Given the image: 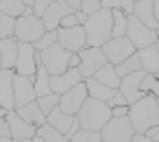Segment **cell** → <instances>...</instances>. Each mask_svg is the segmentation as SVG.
Returning a JSON list of instances; mask_svg holds the SVG:
<instances>
[{"label": "cell", "mask_w": 159, "mask_h": 142, "mask_svg": "<svg viewBox=\"0 0 159 142\" xmlns=\"http://www.w3.org/2000/svg\"><path fill=\"white\" fill-rule=\"evenodd\" d=\"M129 120L135 133H146L150 127L159 125V103L155 96L146 94L133 105H129Z\"/></svg>", "instance_id": "cell-1"}, {"label": "cell", "mask_w": 159, "mask_h": 142, "mask_svg": "<svg viewBox=\"0 0 159 142\" xmlns=\"http://www.w3.org/2000/svg\"><path fill=\"white\" fill-rule=\"evenodd\" d=\"M83 29H85V42H87V46L102 48V44L111 40V31H113L111 11L109 9H100V11L92 13L87 18V22L83 24Z\"/></svg>", "instance_id": "cell-2"}, {"label": "cell", "mask_w": 159, "mask_h": 142, "mask_svg": "<svg viewBox=\"0 0 159 142\" xmlns=\"http://www.w3.org/2000/svg\"><path fill=\"white\" fill-rule=\"evenodd\" d=\"M109 118H111V107L107 103L96 101V98H89V96H87V101L83 103V107L76 114V120H79L81 129L96 131V133L102 131V127L109 122Z\"/></svg>", "instance_id": "cell-3"}, {"label": "cell", "mask_w": 159, "mask_h": 142, "mask_svg": "<svg viewBox=\"0 0 159 142\" xmlns=\"http://www.w3.org/2000/svg\"><path fill=\"white\" fill-rule=\"evenodd\" d=\"M46 29L39 16L31 13V16H20L16 20V29H13V40L24 42V44H35L39 37H44Z\"/></svg>", "instance_id": "cell-4"}, {"label": "cell", "mask_w": 159, "mask_h": 142, "mask_svg": "<svg viewBox=\"0 0 159 142\" xmlns=\"http://www.w3.org/2000/svg\"><path fill=\"white\" fill-rule=\"evenodd\" d=\"M70 57H72V53H68V50L61 48L59 44H52L50 48H46V50L39 53V61H42V66L48 70L50 77L66 72V70L70 68Z\"/></svg>", "instance_id": "cell-5"}, {"label": "cell", "mask_w": 159, "mask_h": 142, "mask_svg": "<svg viewBox=\"0 0 159 142\" xmlns=\"http://www.w3.org/2000/svg\"><path fill=\"white\" fill-rule=\"evenodd\" d=\"M129 42L133 44L135 50H142V48H148V46H155L157 44V33L152 29H148L146 24H142L135 16H129V22H126V33Z\"/></svg>", "instance_id": "cell-6"}, {"label": "cell", "mask_w": 159, "mask_h": 142, "mask_svg": "<svg viewBox=\"0 0 159 142\" xmlns=\"http://www.w3.org/2000/svg\"><path fill=\"white\" fill-rule=\"evenodd\" d=\"M133 133H135L133 125L129 116H124V118H109V122L100 131V138L102 142H131Z\"/></svg>", "instance_id": "cell-7"}, {"label": "cell", "mask_w": 159, "mask_h": 142, "mask_svg": "<svg viewBox=\"0 0 159 142\" xmlns=\"http://www.w3.org/2000/svg\"><path fill=\"white\" fill-rule=\"evenodd\" d=\"M100 50H102L105 59H107L109 64H113V66H120L124 59H129V57L135 53V48H133V44L129 42L126 35H122V37H111L109 42L102 44Z\"/></svg>", "instance_id": "cell-8"}, {"label": "cell", "mask_w": 159, "mask_h": 142, "mask_svg": "<svg viewBox=\"0 0 159 142\" xmlns=\"http://www.w3.org/2000/svg\"><path fill=\"white\" fill-rule=\"evenodd\" d=\"M37 64H39V53L35 50V46H33V44L18 42L16 74H22V77H33V74L37 72Z\"/></svg>", "instance_id": "cell-9"}, {"label": "cell", "mask_w": 159, "mask_h": 142, "mask_svg": "<svg viewBox=\"0 0 159 142\" xmlns=\"http://www.w3.org/2000/svg\"><path fill=\"white\" fill-rule=\"evenodd\" d=\"M79 57H81L79 72H81V77H83V81H85V79H92V77L107 64L102 50H100V48H94V46H85V48L79 53Z\"/></svg>", "instance_id": "cell-10"}, {"label": "cell", "mask_w": 159, "mask_h": 142, "mask_svg": "<svg viewBox=\"0 0 159 142\" xmlns=\"http://www.w3.org/2000/svg\"><path fill=\"white\" fill-rule=\"evenodd\" d=\"M57 44L66 48L68 53H81L87 42H85V29L83 26H72V29H57Z\"/></svg>", "instance_id": "cell-11"}, {"label": "cell", "mask_w": 159, "mask_h": 142, "mask_svg": "<svg viewBox=\"0 0 159 142\" xmlns=\"http://www.w3.org/2000/svg\"><path fill=\"white\" fill-rule=\"evenodd\" d=\"M85 101H87V88H85V83H79V85H74L72 90H68V92L61 94V98H59V109L66 111L68 116H76Z\"/></svg>", "instance_id": "cell-12"}, {"label": "cell", "mask_w": 159, "mask_h": 142, "mask_svg": "<svg viewBox=\"0 0 159 142\" xmlns=\"http://www.w3.org/2000/svg\"><path fill=\"white\" fill-rule=\"evenodd\" d=\"M70 13H74V9L66 2V0H57V2H52V5L42 13L44 29H46V31H57L59 24H61V20H63L66 16H70Z\"/></svg>", "instance_id": "cell-13"}, {"label": "cell", "mask_w": 159, "mask_h": 142, "mask_svg": "<svg viewBox=\"0 0 159 142\" xmlns=\"http://www.w3.org/2000/svg\"><path fill=\"white\" fill-rule=\"evenodd\" d=\"M13 101H16V107H24V105L37 101L31 77H22V74L13 77Z\"/></svg>", "instance_id": "cell-14"}, {"label": "cell", "mask_w": 159, "mask_h": 142, "mask_svg": "<svg viewBox=\"0 0 159 142\" xmlns=\"http://www.w3.org/2000/svg\"><path fill=\"white\" fill-rule=\"evenodd\" d=\"M79 83H83V77H81L79 68H68L66 72L50 77V90H52L55 94H59V96H61L63 92L72 90V88L79 85Z\"/></svg>", "instance_id": "cell-15"}, {"label": "cell", "mask_w": 159, "mask_h": 142, "mask_svg": "<svg viewBox=\"0 0 159 142\" xmlns=\"http://www.w3.org/2000/svg\"><path fill=\"white\" fill-rule=\"evenodd\" d=\"M144 70H137V72H131V74H126V77H122L120 79V92L124 94V98H126V103L129 105H133L135 101H139L144 94L139 92V83H142V79H144Z\"/></svg>", "instance_id": "cell-16"}, {"label": "cell", "mask_w": 159, "mask_h": 142, "mask_svg": "<svg viewBox=\"0 0 159 142\" xmlns=\"http://www.w3.org/2000/svg\"><path fill=\"white\" fill-rule=\"evenodd\" d=\"M7 122H9V131H11V140H33L35 138V133H37V129L33 127V125H29L26 120H22L18 114H16V109H11V111H7Z\"/></svg>", "instance_id": "cell-17"}, {"label": "cell", "mask_w": 159, "mask_h": 142, "mask_svg": "<svg viewBox=\"0 0 159 142\" xmlns=\"http://www.w3.org/2000/svg\"><path fill=\"white\" fill-rule=\"evenodd\" d=\"M13 77L16 70H2L0 68V107L11 111L16 109V101H13Z\"/></svg>", "instance_id": "cell-18"}, {"label": "cell", "mask_w": 159, "mask_h": 142, "mask_svg": "<svg viewBox=\"0 0 159 142\" xmlns=\"http://www.w3.org/2000/svg\"><path fill=\"white\" fill-rule=\"evenodd\" d=\"M16 59H18V40L13 37L0 40V68L16 70Z\"/></svg>", "instance_id": "cell-19"}, {"label": "cell", "mask_w": 159, "mask_h": 142, "mask_svg": "<svg viewBox=\"0 0 159 142\" xmlns=\"http://www.w3.org/2000/svg\"><path fill=\"white\" fill-rule=\"evenodd\" d=\"M16 114H18L22 120H26L29 125H33L35 129L42 127V125H46V116L42 114L37 101H33V103H29V105H24V107H16Z\"/></svg>", "instance_id": "cell-20"}, {"label": "cell", "mask_w": 159, "mask_h": 142, "mask_svg": "<svg viewBox=\"0 0 159 142\" xmlns=\"http://www.w3.org/2000/svg\"><path fill=\"white\" fill-rule=\"evenodd\" d=\"M152 2L155 0H139V2H135L133 5V16L142 22V24H146L148 29H152V31H157V22H155V16H152Z\"/></svg>", "instance_id": "cell-21"}, {"label": "cell", "mask_w": 159, "mask_h": 142, "mask_svg": "<svg viewBox=\"0 0 159 142\" xmlns=\"http://www.w3.org/2000/svg\"><path fill=\"white\" fill-rule=\"evenodd\" d=\"M83 83H85V88H87V96H89V98H96V101H102V103H109L111 96L118 92V90L107 88L105 83L96 81V79H85Z\"/></svg>", "instance_id": "cell-22"}, {"label": "cell", "mask_w": 159, "mask_h": 142, "mask_svg": "<svg viewBox=\"0 0 159 142\" xmlns=\"http://www.w3.org/2000/svg\"><path fill=\"white\" fill-rule=\"evenodd\" d=\"M74 120H76V116H68V114H66V111H61L59 107H55V109L46 116V122H48L50 127H55L57 131H61L63 135H68L70 127L74 125Z\"/></svg>", "instance_id": "cell-23"}, {"label": "cell", "mask_w": 159, "mask_h": 142, "mask_svg": "<svg viewBox=\"0 0 159 142\" xmlns=\"http://www.w3.org/2000/svg\"><path fill=\"white\" fill-rule=\"evenodd\" d=\"M137 57H139V64H142L144 72H148V74L159 72V50H157V46H148V48L137 50Z\"/></svg>", "instance_id": "cell-24"}, {"label": "cell", "mask_w": 159, "mask_h": 142, "mask_svg": "<svg viewBox=\"0 0 159 142\" xmlns=\"http://www.w3.org/2000/svg\"><path fill=\"white\" fill-rule=\"evenodd\" d=\"M0 13H5V16L18 20L20 16H31L33 7H26L22 0H0Z\"/></svg>", "instance_id": "cell-25"}, {"label": "cell", "mask_w": 159, "mask_h": 142, "mask_svg": "<svg viewBox=\"0 0 159 142\" xmlns=\"http://www.w3.org/2000/svg\"><path fill=\"white\" fill-rule=\"evenodd\" d=\"M31 81H33V88H35V96H37V98L52 92V90H50V74H48V70L42 66V61L37 64V72L31 77Z\"/></svg>", "instance_id": "cell-26"}, {"label": "cell", "mask_w": 159, "mask_h": 142, "mask_svg": "<svg viewBox=\"0 0 159 142\" xmlns=\"http://www.w3.org/2000/svg\"><path fill=\"white\" fill-rule=\"evenodd\" d=\"M92 79H96V81H100V83H105L107 88H113V90L120 88V77H118V72H116V66L109 64V61H107Z\"/></svg>", "instance_id": "cell-27"}, {"label": "cell", "mask_w": 159, "mask_h": 142, "mask_svg": "<svg viewBox=\"0 0 159 142\" xmlns=\"http://www.w3.org/2000/svg\"><path fill=\"white\" fill-rule=\"evenodd\" d=\"M35 135H39L44 142H70L61 131H57L55 127H50L48 122L46 125H42V127H37V133Z\"/></svg>", "instance_id": "cell-28"}, {"label": "cell", "mask_w": 159, "mask_h": 142, "mask_svg": "<svg viewBox=\"0 0 159 142\" xmlns=\"http://www.w3.org/2000/svg\"><path fill=\"white\" fill-rule=\"evenodd\" d=\"M137 70H142V64H139L137 50H135L129 59H124L120 66H116V72H118V77H120V79H122V77H126V74H131V72H137Z\"/></svg>", "instance_id": "cell-29"}, {"label": "cell", "mask_w": 159, "mask_h": 142, "mask_svg": "<svg viewBox=\"0 0 159 142\" xmlns=\"http://www.w3.org/2000/svg\"><path fill=\"white\" fill-rule=\"evenodd\" d=\"M111 18H113V31H111V37H122V35L126 33L129 16L122 13L120 9H113V11H111Z\"/></svg>", "instance_id": "cell-30"}, {"label": "cell", "mask_w": 159, "mask_h": 142, "mask_svg": "<svg viewBox=\"0 0 159 142\" xmlns=\"http://www.w3.org/2000/svg\"><path fill=\"white\" fill-rule=\"evenodd\" d=\"M100 7L102 9H109V11L120 9L122 13L133 16V0H100Z\"/></svg>", "instance_id": "cell-31"}, {"label": "cell", "mask_w": 159, "mask_h": 142, "mask_svg": "<svg viewBox=\"0 0 159 142\" xmlns=\"http://www.w3.org/2000/svg\"><path fill=\"white\" fill-rule=\"evenodd\" d=\"M139 92L146 96V94H150V96H155V98H159V81L152 77V74H144V79H142V83H139Z\"/></svg>", "instance_id": "cell-32"}, {"label": "cell", "mask_w": 159, "mask_h": 142, "mask_svg": "<svg viewBox=\"0 0 159 142\" xmlns=\"http://www.w3.org/2000/svg\"><path fill=\"white\" fill-rule=\"evenodd\" d=\"M59 94H55V92H50V94H46V96H39L37 98V105H39V109H42V114L44 116H48L55 107H59Z\"/></svg>", "instance_id": "cell-33"}, {"label": "cell", "mask_w": 159, "mask_h": 142, "mask_svg": "<svg viewBox=\"0 0 159 142\" xmlns=\"http://www.w3.org/2000/svg\"><path fill=\"white\" fill-rule=\"evenodd\" d=\"M13 29H16V20L0 13V40L5 37H13Z\"/></svg>", "instance_id": "cell-34"}, {"label": "cell", "mask_w": 159, "mask_h": 142, "mask_svg": "<svg viewBox=\"0 0 159 142\" xmlns=\"http://www.w3.org/2000/svg\"><path fill=\"white\" fill-rule=\"evenodd\" d=\"M52 44H57V31H46V33H44V37H39L33 46H35V50H37V53H42V50L50 48Z\"/></svg>", "instance_id": "cell-35"}, {"label": "cell", "mask_w": 159, "mask_h": 142, "mask_svg": "<svg viewBox=\"0 0 159 142\" xmlns=\"http://www.w3.org/2000/svg\"><path fill=\"white\" fill-rule=\"evenodd\" d=\"M70 142H102V138H100V133H96V131L79 129V131L70 138Z\"/></svg>", "instance_id": "cell-36"}, {"label": "cell", "mask_w": 159, "mask_h": 142, "mask_svg": "<svg viewBox=\"0 0 159 142\" xmlns=\"http://www.w3.org/2000/svg\"><path fill=\"white\" fill-rule=\"evenodd\" d=\"M100 9H102V7H100V0H81V7H79V11L85 13L87 18H89L92 13L100 11Z\"/></svg>", "instance_id": "cell-37"}, {"label": "cell", "mask_w": 159, "mask_h": 142, "mask_svg": "<svg viewBox=\"0 0 159 142\" xmlns=\"http://www.w3.org/2000/svg\"><path fill=\"white\" fill-rule=\"evenodd\" d=\"M52 2H57V0H35V5H33V13L42 18V13H44Z\"/></svg>", "instance_id": "cell-38"}, {"label": "cell", "mask_w": 159, "mask_h": 142, "mask_svg": "<svg viewBox=\"0 0 159 142\" xmlns=\"http://www.w3.org/2000/svg\"><path fill=\"white\" fill-rule=\"evenodd\" d=\"M107 105H109V107H124V105H129V103H126V98H124V94H122V92L118 90V92H116V94L111 96V101H109Z\"/></svg>", "instance_id": "cell-39"}, {"label": "cell", "mask_w": 159, "mask_h": 142, "mask_svg": "<svg viewBox=\"0 0 159 142\" xmlns=\"http://www.w3.org/2000/svg\"><path fill=\"white\" fill-rule=\"evenodd\" d=\"M72 26H81V24L76 22V16H74V13L66 16V18L61 20V24H59V29H72Z\"/></svg>", "instance_id": "cell-40"}, {"label": "cell", "mask_w": 159, "mask_h": 142, "mask_svg": "<svg viewBox=\"0 0 159 142\" xmlns=\"http://www.w3.org/2000/svg\"><path fill=\"white\" fill-rule=\"evenodd\" d=\"M129 116V105L124 107H111V118H124Z\"/></svg>", "instance_id": "cell-41"}, {"label": "cell", "mask_w": 159, "mask_h": 142, "mask_svg": "<svg viewBox=\"0 0 159 142\" xmlns=\"http://www.w3.org/2000/svg\"><path fill=\"white\" fill-rule=\"evenodd\" d=\"M0 138H11V131H9V122H7V118H0Z\"/></svg>", "instance_id": "cell-42"}, {"label": "cell", "mask_w": 159, "mask_h": 142, "mask_svg": "<svg viewBox=\"0 0 159 142\" xmlns=\"http://www.w3.org/2000/svg\"><path fill=\"white\" fill-rule=\"evenodd\" d=\"M146 135H148V140H150V142H157V140H159V125L150 127V129L146 131Z\"/></svg>", "instance_id": "cell-43"}, {"label": "cell", "mask_w": 159, "mask_h": 142, "mask_svg": "<svg viewBox=\"0 0 159 142\" xmlns=\"http://www.w3.org/2000/svg\"><path fill=\"white\" fill-rule=\"evenodd\" d=\"M131 142H150V140H148V135H146V133H133Z\"/></svg>", "instance_id": "cell-44"}, {"label": "cell", "mask_w": 159, "mask_h": 142, "mask_svg": "<svg viewBox=\"0 0 159 142\" xmlns=\"http://www.w3.org/2000/svg\"><path fill=\"white\" fill-rule=\"evenodd\" d=\"M79 64H81L79 53H72V57H70V68H79Z\"/></svg>", "instance_id": "cell-45"}, {"label": "cell", "mask_w": 159, "mask_h": 142, "mask_svg": "<svg viewBox=\"0 0 159 142\" xmlns=\"http://www.w3.org/2000/svg\"><path fill=\"white\" fill-rule=\"evenodd\" d=\"M66 2L74 9V13H76V11H79V7H81V0H66Z\"/></svg>", "instance_id": "cell-46"}, {"label": "cell", "mask_w": 159, "mask_h": 142, "mask_svg": "<svg viewBox=\"0 0 159 142\" xmlns=\"http://www.w3.org/2000/svg\"><path fill=\"white\" fill-rule=\"evenodd\" d=\"M22 2H24L26 7H33V5H35V0H22Z\"/></svg>", "instance_id": "cell-47"}, {"label": "cell", "mask_w": 159, "mask_h": 142, "mask_svg": "<svg viewBox=\"0 0 159 142\" xmlns=\"http://www.w3.org/2000/svg\"><path fill=\"white\" fill-rule=\"evenodd\" d=\"M29 142H44V140H42L39 135H35V138H33V140H29Z\"/></svg>", "instance_id": "cell-48"}, {"label": "cell", "mask_w": 159, "mask_h": 142, "mask_svg": "<svg viewBox=\"0 0 159 142\" xmlns=\"http://www.w3.org/2000/svg\"><path fill=\"white\" fill-rule=\"evenodd\" d=\"M7 116V109H2V107H0V118H5Z\"/></svg>", "instance_id": "cell-49"}, {"label": "cell", "mask_w": 159, "mask_h": 142, "mask_svg": "<svg viewBox=\"0 0 159 142\" xmlns=\"http://www.w3.org/2000/svg\"><path fill=\"white\" fill-rule=\"evenodd\" d=\"M0 142H13L11 138H0Z\"/></svg>", "instance_id": "cell-50"}, {"label": "cell", "mask_w": 159, "mask_h": 142, "mask_svg": "<svg viewBox=\"0 0 159 142\" xmlns=\"http://www.w3.org/2000/svg\"><path fill=\"white\" fill-rule=\"evenodd\" d=\"M155 33H157V40H159V26H157V31H155Z\"/></svg>", "instance_id": "cell-51"}, {"label": "cell", "mask_w": 159, "mask_h": 142, "mask_svg": "<svg viewBox=\"0 0 159 142\" xmlns=\"http://www.w3.org/2000/svg\"><path fill=\"white\" fill-rule=\"evenodd\" d=\"M152 77H155V79H157V81H159V72H157V74H152Z\"/></svg>", "instance_id": "cell-52"}, {"label": "cell", "mask_w": 159, "mask_h": 142, "mask_svg": "<svg viewBox=\"0 0 159 142\" xmlns=\"http://www.w3.org/2000/svg\"><path fill=\"white\" fill-rule=\"evenodd\" d=\"M13 142H29V140H13Z\"/></svg>", "instance_id": "cell-53"}, {"label": "cell", "mask_w": 159, "mask_h": 142, "mask_svg": "<svg viewBox=\"0 0 159 142\" xmlns=\"http://www.w3.org/2000/svg\"><path fill=\"white\" fill-rule=\"evenodd\" d=\"M155 46H157V50H159V40H157V44H155Z\"/></svg>", "instance_id": "cell-54"}, {"label": "cell", "mask_w": 159, "mask_h": 142, "mask_svg": "<svg viewBox=\"0 0 159 142\" xmlns=\"http://www.w3.org/2000/svg\"><path fill=\"white\" fill-rule=\"evenodd\" d=\"M135 2H139V0H133V5H135Z\"/></svg>", "instance_id": "cell-55"}, {"label": "cell", "mask_w": 159, "mask_h": 142, "mask_svg": "<svg viewBox=\"0 0 159 142\" xmlns=\"http://www.w3.org/2000/svg\"><path fill=\"white\" fill-rule=\"evenodd\" d=\"M157 103H159V98H157Z\"/></svg>", "instance_id": "cell-56"}, {"label": "cell", "mask_w": 159, "mask_h": 142, "mask_svg": "<svg viewBox=\"0 0 159 142\" xmlns=\"http://www.w3.org/2000/svg\"><path fill=\"white\" fill-rule=\"evenodd\" d=\"M157 142H159V140H157Z\"/></svg>", "instance_id": "cell-57"}]
</instances>
